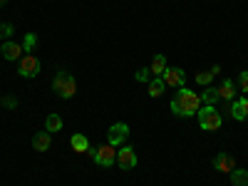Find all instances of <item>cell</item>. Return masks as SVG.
Segmentation results:
<instances>
[{"label": "cell", "mask_w": 248, "mask_h": 186, "mask_svg": "<svg viewBox=\"0 0 248 186\" xmlns=\"http://www.w3.org/2000/svg\"><path fill=\"white\" fill-rule=\"evenodd\" d=\"M52 90H55L62 99H72L75 92H77V82H75V77L67 75V72H57L55 79H52Z\"/></svg>", "instance_id": "cell-3"}, {"label": "cell", "mask_w": 248, "mask_h": 186, "mask_svg": "<svg viewBox=\"0 0 248 186\" xmlns=\"http://www.w3.org/2000/svg\"><path fill=\"white\" fill-rule=\"evenodd\" d=\"M127 137H129V127L124 122H117L107 132V144H112V147H122V144L127 141Z\"/></svg>", "instance_id": "cell-6"}, {"label": "cell", "mask_w": 248, "mask_h": 186, "mask_svg": "<svg viewBox=\"0 0 248 186\" xmlns=\"http://www.w3.org/2000/svg\"><path fill=\"white\" fill-rule=\"evenodd\" d=\"M50 144H52V137H50V132L45 129V132H37L35 137H32V147H35V152H47L50 149Z\"/></svg>", "instance_id": "cell-13"}, {"label": "cell", "mask_w": 248, "mask_h": 186, "mask_svg": "<svg viewBox=\"0 0 248 186\" xmlns=\"http://www.w3.org/2000/svg\"><path fill=\"white\" fill-rule=\"evenodd\" d=\"M5 3H8V0H0V5H5Z\"/></svg>", "instance_id": "cell-27"}, {"label": "cell", "mask_w": 248, "mask_h": 186, "mask_svg": "<svg viewBox=\"0 0 248 186\" xmlns=\"http://www.w3.org/2000/svg\"><path fill=\"white\" fill-rule=\"evenodd\" d=\"M134 79H137V82H147V85H149V82L154 79V75H152V70H149V67H141V70H137Z\"/></svg>", "instance_id": "cell-21"}, {"label": "cell", "mask_w": 248, "mask_h": 186, "mask_svg": "<svg viewBox=\"0 0 248 186\" xmlns=\"http://www.w3.org/2000/svg\"><path fill=\"white\" fill-rule=\"evenodd\" d=\"M70 147H72V152H77V154H85V152L90 149V139H87L85 134H72V137H70Z\"/></svg>", "instance_id": "cell-14"}, {"label": "cell", "mask_w": 248, "mask_h": 186, "mask_svg": "<svg viewBox=\"0 0 248 186\" xmlns=\"http://www.w3.org/2000/svg\"><path fill=\"white\" fill-rule=\"evenodd\" d=\"M231 114H233V119H238V122L248 119V97H246V94H243V97H238V99H233V105H231Z\"/></svg>", "instance_id": "cell-11"}, {"label": "cell", "mask_w": 248, "mask_h": 186, "mask_svg": "<svg viewBox=\"0 0 248 186\" xmlns=\"http://www.w3.org/2000/svg\"><path fill=\"white\" fill-rule=\"evenodd\" d=\"M117 164L122 169H134L137 167V152L132 147H127V144H122L117 149Z\"/></svg>", "instance_id": "cell-8"}, {"label": "cell", "mask_w": 248, "mask_h": 186, "mask_svg": "<svg viewBox=\"0 0 248 186\" xmlns=\"http://www.w3.org/2000/svg\"><path fill=\"white\" fill-rule=\"evenodd\" d=\"M35 47H37V35H35V32H28V35H25V43H23V52H25V55H32Z\"/></svg>", "instance_id": "cell-20"}, {"label": "cell", "mask_w": 248, "mask_h": 186, "mask_svg": "<svg viewBox=\"0 0 248 186\" xmlns=\"http://www.w3.org/2000/svg\"><path fill=\"white\" fill-rule=\"evenodd\" d=\"M218 87H203V94H201V102L203 105H214L216 107V102H218Z\"/></svg>", "instance_id": "cell-16"}, {"label": "cell", "mask_w": 248, "mask_h": 186, "mask_svg": "<svg viewBox=\"0 0 248 186\" xmlns=\"http://www.w3.org/2000/svg\"><path fill=\"white\" fill-rule=\"evenodd\" d=\"M45 129H47L50 134L60 132V129H62V117H60V114H47V119H45Z\"/></svg>", "instance_id": "cell-17"}, {"label": "cell", "mask_w": 248, "mask_h": 186, "mask_svg": "<svg viewBox=\"0 0 248 186\" xmlns=\"http://www.w3.org/2000/svg\"><path fill=\"white\" fill-rule=\"evenodd\" d=\"M231 184L233 186H248V171L246 169H233L231 171Z\"/></svg>", "instance_id": "cell-18"}, {"label": "cell", "mask_w": 248, "mask_h": 186, "mask_svg": "<svg viewBox=\"0 0 248 186\" xmlns=\"http://www.w3.org/2000/svg\"><path fill=\"white\" fill-rule=\"evenodd\" d=\"M40 60L35 57V55H23L17 60V75H23V77H28V79H32V77H37L40 75Z\"/></svg>", "instance_id": "cell-4"}, {"label": "cell", "mask_w": 248, "mask_h": 186, "mask_svg": "<svg viewBox=\"0 0 248 186\" xmlns=\"http://www.w3.org/2000/svg\"><path fill=\"white\" fill-rule=\"evenodd\" d=\"M196 117H199V127L203 132H216V129H221V124H223V117H221V112L214 105H201Z\"/></svg>", "instance_id": "cell-2"}, {"label": "cell", "mask_w": 248, "mask_h": 186, "mask_svg": "<svg viewBox=\"0 0 248 186\" xmlns=\"http://www.w3.org/2000/svg\"><path fill=\"white\" fill-rule=\"evenodd\" d=\"M218 97L223 102H233L236 99V82L233 79H223L218 85Z\"/></svg>", "instance_id": "cell-12"}, {"label": "cell", "mask_w": 248, "mask_h": 186, "mask_svg": "<svg viewBox=\"0 0 248 186\" xmlns=\"http://www.w3.org/2000/svg\"><path fill=\"white\" fill-rule=\"evenodd\" d=\"M92 161L99 164V167H112V164H117V147L102 144V147H97V154H94Z\"/></svg>", "instance_id": "cell-5"}, {"label": "cell", "mask_w": 248, "mask_h": 186, "mask_svg": "<svg viewBox=\"0 0 248 186\" xmlns=\"http://www.w3.org/2000/svg\"><path fill=\"white\" fill-rule=\"evenodd\" d=\"M211 79H214V75H211V72H199V75H196V85L209 87V85H211Z\"/></svg>", "instance_id": "cell-22"}, {"label": "cell", "mask_w": 248, "mask_h": 186, "mask_svg": "<svg viewBox=\"0 0 248 186\" xmlns=\"http://www.w3.org/2000/svg\"><path fill=\"white\" fill-rule=\"evenodd\" d=\"M13 23H3L0 25V37H5V40H10V35H13Z\"/></svg>", "instance_id": "cell-24"}, {"label": "cell", "mask_w": 248, "mask_h": 186, "mask_svg": "<svg viewBox=\"0 0 248 186\" xmlns=\"http://www.w3.org/2000/svg\"><path fill=\"white\" fill-rule=\"evenodd\" d=\"M0 52H3V57H5V60H10V62H15V60H20V57L25 55V52H23V45L13 43V40H5L3 47H0Z\"/></svg>", "instance_id": "cell-10"}, {"label": "cell", "mask_w": 248, "mask_h": 186, "mask_svg": "<svg viewBox=\"0 0 248 186\" xmlns=\"http://www.w3.org/2000/svg\"><path fill=\"white\" fill-rule=\"evenodd\" d=\"M161 79H164V85H167V87L181 90L186 85V72L179 70V67H167V70H164V75H161Z\"/></svg>", "instance_id": "cell-7"}, {"label": "cell", "mask_w": 248, "mask_h": 186, "mask_svg": "<svg viewBox=\"0 0 248 186\" xmlns=\"http://www.w3.org/2000/svg\"><path fill=\"white\" fill-rule=\"evenodd\" d=\"M236 85L241 87V92H243V94H248V72H246V70L238 75V82H236Z\"/></svg>", "instance_id": "cell-23"}, {"label": "cell", "mask_w": 248, "mask_h": 186, "mask_svg": "<svg viewBox=\"0 0 248 186\" xmlns=\"http://www.w3.org/2000/svg\"><path fill=\"white\" fill-rule=\"evenodd\" d=\"M201 94H196V92H191V90H186V87H181L174 97H171V112L176 114V117H194L199 109H201Z\"/></svg>", "instance_id": "cell-1"}, {"label": "cell", "mask_w": 248, "mask_h": 186, "mask_svg": "<svg viewBox=\"0 0 248 186\" xmlns=\"http://www.w3.org/2000/svg\"><path fill=\"white\" fill-rule=\"evenodd\" d=\"M85 154H87V156H90V159H94V154H97V147H92V144H90V149H87V152H85Z\"/></svg>", "instance_id": "cell-26"}, {"label": "cell", "mask_w": 248, "mask_h": 186, "mask_svg": "<svg viewBox=\"0 0 248 186\" xmlns=\"http://www.w3.org/2000/svg\"><path fill=\"white\" fill-rule=\"evenodd\" d=\"M214 169H216V171H223V174H231V171L236 169V159H233L231 154L221 152V154L214 156Z\"/></svg>", "instance_id": "cell-9"}, {"label": "cell", "mask_w": 248, "mask_h": 186, "mask_svg": "<svg viewBox=\"0 0 248 186\" xmlns=\"http://www.w3.org/2000/svg\"><path fill=\"white\" fill-rule=\"evenodd\" d=\"M169 65H167V55H154V60H152V75L154 77H161L164 75V70H167Z\"/></svg>", "instance_id": "cell-15"}, {"label": "cell", "mask_w": 248, "mask_h": 186, "mask_svg": "<svg viewBox=\"0 0 248 186\" xmlns=\"http://www.w3.org/2000/svg\"><path fill=\"white\" fill-rule=\"evenodd\" d=\"M3 105H5V107H8V109H15V107H17V99H15V97H10V94H8V97H3Z\"/></svg>", "instance_id": "cell-25"}, {"label": "cell", "mask_w": 248, "mask_h": 186, "mask_svg": "<svg viewBox=\"0 0 248 186\" xmlns=\"http://www.w3.org/2000/svg\"><path fill=\"white\" fill-rule=\"evenodd\" d=\"M0 102H3V97H0Z\"/></svg>", "instance_id": "cell-28"}, {"label": "cell", "mask_w": 248, "mask_h": 186, "mask_svg": "<svg viewBox=\"0 0 248 186\" xmlns=\"http://www.w3.org/2000/svg\"><path fill=\"white\" fill-rule=\"evenodd\" d=\"M164 87H167V85H164V79L161 77H154L149 82V97H161L164 94Z\"/></svg>", "instance_id": "cell-19"}]
</instances>
